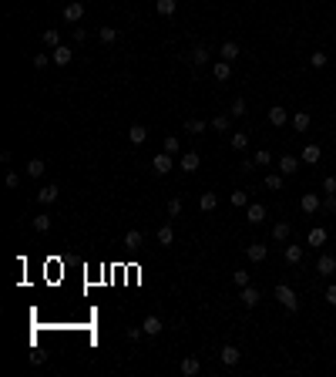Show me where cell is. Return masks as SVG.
<instances>
[{"label": "cell", "instance_id": "obj_32", "mask_svg": "<svg viewBox=\"0 0 336 377\" xmlns=\"http://www.w3.org/2000/svg\"><path fill=\"white\" fill-rule=\"evenodd\" d=\"M245 112H249V108H245L242 98H235V101H232V108H229V114H232V118H242Z\"/></svg>", "mask_w": 336, "mask_h": 377}, {"label": "cell", "instance_id": "obj_25", "mask_svg": "<svg viewBox=\"0 0 336 377\" xmlns=\"http://www.w3.org/2000/svg\"><path fill=\"white\" fill-rule=\"evenodd\" d=\"M57 199V186H44L37 192V202H44V206H47V202H54Z\"/></svg>", "mask_w": 336, "mask_h": 377}, {"label": "cell", "instance_id": "obj_35", "mask_svg": "<svg viewBox=\"0 0 336 377\" xmlns=\"http://www.w3.org/2000/svg\"><path fill=\"white\" fill-rule=\"evenodd\" d=\"M44 44L47 47H61V34L57 31H44Z\"/></svg>", "mask_w": 336, "mask_h": 377}, {"label": "cell", "instance_id": "obj_43", "mask_svg": "<svg viewBox=\"0 0 336 377\" xmlns=\"http://www.w3.org/2000/svg\"><path fill=\"white\" fill-rule=\"evenodd\" d=\"M125 243H128V246H141V232H138V229H128Z\"/></svg>", "mask_w": 336, "mask_h": 377}, {"label": "cell", "instance_id": "obj_18", "mask_svg": "<svg viewBox=\"0 0 336 377\" xmlns=\"http://www.w3.org/2000/svg\"><path fill=\"white\" fill-rule=\"evenodd\" d=\"M309 121H313V118H309V112H296V114H293V128H296L299 135L309 128Z\"/></svg>", "mask_w": 336, "mask_h": 377}, {"label": "cell", "instance_id": "obj_28", "mask_svg": "<svg viewBox=\"0 0 336 377\" xmlns=\"http://www.w3.org/2000/svg\"><path fill=\"white\" fill-rule=\"evenodd\" d=\"M158 243H162V246H171V243H175V229H171V226H162V229H158Z\"/></svg>", "mask_w": 336, "mask_h": 377}, {"label": "cell", "instance_id": "obj_41", "mask_svg": "<svg viewBox=\"0 0 336 377\" xmlns=\"http://www.w3.org/2000/svg\"><path fill=\"white\" fill-rule=\"evenodd\" d=\"M212 128H215V132H229V118H225V114L212 118Z\"/></svg>", "mask_w": 336, "mask_h": 377}, {"label": "cell", "instance_id": "obj_38", "mask_svg": "<svg viewBox=\"0 0 336 377\" xmlns=\"http://www.w3.org/2000/svg\"><path fill=\"white\" fill-rule=\"evenodd\" d=\"M101 40H104V44H114V40H118V31H114V27H101Z\"/></svg>", "mask_w": 336, "mask_h": 377}, {"label": "cell", "instance_id": "obj_15", "mask_svg": "<svg viewBox=\"0 0 336 377\" xmlns=\"http://www.w3.org/2000/svg\"><path fill=\"white\" fill-rule=\"evenodd\" d=\"M51 57H54L57 64H71V57H74V51H71L67 44H61V47H54V51H51Z\"/></svg>", "mask_w": 336, "mask_h": 377}, {"label": "cell", "instance_id": "obj_27", "mask_svg": "<svg viewBox=\"0 0 336 377\" xmlns=\"http://www.w3.org/2000/svg\"><path fill=\"white\" fill-rule=\"evenodd\" d=\"M182 374L195 377V374H199V360H195V357H182Z\"/></svg>", "mask_w": 336, "mask_h": 377}, {"label": "cell", "instance_id": "obj_13", "mask_svg": "<svg viewBox=\"0 0 336 377\" xmlns=\"http://www.w3.org/2000/svg\"><path fill=\"white\" fill-rule=\"evenodd\" d=\"M259 290H256V286H252V283H249V286H242V293H239V300L245 303V306H256V303H259Z\"/></svg>", "mask_w": 336, "mask_h": 377}, {"label": "cell", "instance_id": "obj_19", "mask_svg": "<svg viewBox=\"0 0 336 377\" xmlns=\"http://www.w3.org/2000/svg\"><path fill=\"white\" fill-rule=\"evenodd\" d=\"M319 158H323V149H319V145H306V149H302V162H309V165H316Z\"/></svg>", "mask_w": 336, "mask_h": 377}, {"label": "cell", "instance_id": "obj_6", "mask_svg": "<svg viewBox=\"0 0 336 377\" xmlns=\"http://www.w3.org/2000/svg\"><path fill=\"white\" fill-rule=\"evenodd\" d=\"M286 121H289V112H286L282 105H272V108H269V125H276V128H282Z\"/></svg>", "mask_w": 336, "mask_h": 377}, {"label": "cell", "instance_id": "obj_22", "mask_svg": "<svg viewBox=\"0 0 336 377\" xmlns=\"http://www.w3.org/2000/svg\"><path fill=\"white\" fill-rule=\"evenodd\" d=\"M212 75H215V81H229V75H232V64H229V61H219V64L212 68Z\"/></svg>", "mask_w": 336, "mask_h": 377}, {"label": "cell", "instance_id": "obj_17", "mask_svg": "<svg viewBox=\"0 0 336 377\" xmlns=\"http://www.w3.org/2000/svg\"><path fill=\"white\" fill-rule=\"evenodd\" d=\"M199 165H202V158H199L195 151H185V155H182V169L185 172H199Z\"/></svg>", "mask_w": 336, "mask_h": 377}, {"label": "cell", "instance_id": "obj_2", "mask_svg": "<svg viewBox=\"0 0 336 377\" xmlns=\"http://www.w3.org/2000/svg\"><path fill=\"white\" fill-rule=\"evenodd\" d=\"M219 357H222V364H225V367H235V364L242 360V350H235L232 343H225L222 350H219Z\"/></svg>", "mask_w": 336, "mask_h": 377}, {"label": "cell", "instance_id": "obj_39", "mask_svg": "<svg viewBox=\"0 0 336 377\" xmlns=\"http://www.w3.org/2000/svg\"><path fill=\"white\" fill-rule=\"evenodd\" d=\"M326 61H330V57L323 54V51H316V54H309V64H313V68H326Z\"/></svg>", "mask_w": 336, "mask_h": 377}, {"label": "cell", "instance_id": "obj_1", "mask_svg": "<svg viewBox=\"0 0 336 377\" xmlns=\"http://www.w3.org/2000/svg\"><path fill=\"white\" fill-rule=\"evenodd\" d=\"M272 293H276V300H279V306H286L289 313H296V310H299V300H296V293H293V290H289L286 283H279V286H276Z\"/></svg>", "mask_w": 336, "mask_h": 377}, {"label": "cell", "instance_id": "obj_5", "mask_svg": "<svg viewBox=\"0 0 336 377\" xmlns=\"http://www.w3.org/2000/svg\"><path fill=\"white\" fill-rule=\"evenodd\" d=\"M245 256H249L252 263H262V260L269 256V246H266V243H249V249H245Z\"/></svg>", "mask_w": 336, "mask_h": 377}, {"label": "cell", "instance_id": "obj_48", "mask_svg": "<svg viewBox=\"0 0 336 377\" xmlns=\"http://www.w3.org/2000/svg\"><path fill=\"white\" fill-rule=\"evenodd\" d=\"M17 182H20L17 172H7V188H17Z\"/></svg>", "mask_w": 336, "mask_h": 377}, {"label": "cell", "instance_id": "obj_11", "mask_svg": "<svg viewBox=\"0 0 336 377\" xmlns=\"http://www.w3.org/2000/svg\"><path fill=\"white\" fill-rule=\"evenodd\" d=\"M296 169H299V158L286 151V155L279 158V172H282V175H296Z\"/></svg>", "mask_w": 336, "mask_h": 377}, {"label": "cell", "instance_id": "obj_40", "mask_svg": "<svg viewBox=\"0 0 336 377\" xmlns=\"http://www.w3.org/2000/svg\"><path fill=\"white\" fill-rule=\"evenodd\" d=\"M323 192H326V195H336V175H326V179H323Z\"/></svg>", "mask_w": 336, "mask_h": 377}, {"label": "cell", "instance_id": "obj_34", "mask_svg": "<svg viewBox=\"0 0 336 377\" xmlns=\"http://www.w3.org/2000/svg\"><path fill=\"white\" fill-rule=\"evenodd\" d=\"M252 162H256V165H262V169H266V165L272 162V155H269V151H266V149H259V151H256V155H252Z\"/></svg>", "mask_w": 336, "mask_h": 377}, {"label": "cell", "instance_id": "obj_30", "mask_svg": "<svg viewBox=\"0 0 336 377\" xmlns=\"http://www.w3.org/2000/svg\"><path fill=\"white\" fill-rule=\"evenodd\" d=\"M205 128H208V125H205V121H199V118H192V121H185V132H188V135H202Z\"/></svg>", "mask_w": 336, "mask_h": 377}, {"label": "cell", "instance_id": "obj_23", "mask_svg": "<svg viewBox=\"0 0 336 377\" xmlns=\"http://www.w3.org/2000/svg\"><path fill=\"white\" fill-rule=\"evenodd\" d=\"M162 327H165V323L158 320V317H145V323H141V330H145V334H151V337H155V334H162Z\"/></svg>", "mask_w": 336, "mask_h": 377}, {"label": "cell", "instance_id": "obj_9", "mask_svg": "<svg viewBox=\"0 0 336 377\" xmlns=\"http://www.w3.org/2000/svg\"><path fill=\"white\" fill-rule=\"evenodd\" d=\"M84 17V3H67V7H64V20H67V24H77V20Z\"/></svg>", "mask_w": 336, "mask_h": 377}, {"label": "cell", "instance_id": "obj_4", "mask_svg": "<svg viewBox=\"0 0 336 377\" xmlns=\"http://www.w3.org/2000/svg\"><path fill=\"white\" fill-rule=\"evenodd\" d=\"M316 273H319V276H333V273H336V256H330V253L319 256V260H316Z\"/></svg>", "mask_w": 336, "mask_h": 377}, {"label": "cell", "instance_id": "obj_33", "mask_svg": "<svg viewBox=\"0 0 336 377\" xmlns=\"http://www.w3.org/2000/svg\"><path fill=\"white\" fill-rule=\"evenodd\" d=\"M245 145H249V135H245V132H235V135H232V149H235V151H242Z\"/></svg>", "mask_w": 336, "mask_h": 377}, {"label": "cell", "instance_id": "obj_37", "mask_svg": "<svg viewBox=\"0 0 336 377\" xmlns=\"http://www.w3.org/2000/svg\"><path fill=\"white\" fill-rule=\"evenodd\" d=\"M34 229H37V232H47V229H51V216H34Z\"/></svg>", "mask_w": 336, "mask_h": 377}, {"label": "cell", "instance_id": "obj_8", "mask_svg": "<svg viewBox=\"0 0 336 377\" xmlns=\"http://www.w3.org/2000/svg\"><path fill=\"white\" fill-rule=\"evenodd\" d=\"M245 219H249L252 226H259L262 219H266V206H259V202H252V206H245Z\"/></svg>", "mask_w": 336, "mask_h": 377}, {"label": "cell", "instance_id": "obj_44", "mask_svg": "<svg viewBox=\"0 0 336 377\" xmlns=\"http://www.w3.org/2000/svg\"><path fill=\"white\" fill-rule=\"evenodd\" d=\"M232 280H235V286L242 290V286H249V273H245V269H235V276H232Z\"/></svg>", "mask_w": 336, "mask_h": 377}, {"label": "cell", "instance_id": "obj_31", "mask_svg": "<svg viewBox=\"0 0 336 377\" xmlns=\"http://www.w3.org/2000/svg\"><path fill=\"white\" fill-rule=\"evenodd\" d=\"M192 64H199V68L208 64V51H205V47H195V51H192Z\"/></svg>", "mask_w": 336, "mask_h": 377}, {"label": "cell", "instance_id": "obj_3", "mask_svg": "<svg viewBox=\"0 0 336 377\" xmlns=\"http://www.w3.org/2000/svg\"><path fill=\"white\" fill-rule=\"evenodd\" d=\"M282 260H286L289 266H299V263H302V246L286 243V249H282Z\"/></svg>", "mask_w": 336, "mask_h": 377}, {"label": "cell", "instance_id": "obj_16", "mask_svg": "<svg viewBox=\"0 0 336 377\" xmlns=\"http://www.w3.org/2000/svg\"><path fill=\"white\" fill-rule=\"evenodd\" d=\"M289 236H293V226H289V223H276V226H272V239H276V243H286Z\"/></svg>", "mask_w": 336, "mask_h": 377}, {"label": "cell", "instance_id": "obj_26", "mask_svg": "<svg viewBox=\"0 0 336 377\" xmlns=\"http://www.w3.org/2000/svg\"><path fill=\"white\" fill-rule=\"evenodd\" d=\"M155 10H158L162 17H171V14H175V0H155Z\"/></svg>", "mask_w": 336, "mask_h": 377}, {"label": "cell", "instance_id": "obj_10", "mask_svg": "<svg viewBox=\"0 0 336 377\" xmlns=\"http://www.w3.org/2000/svg\"><path fill=\"white\" fill-rule=\"evenodd\" d=\"M171 165H175V158H171L168 151L155 155V172H158V175H168V172H171Z\"/></svg>", "mask_w": 336, "mask_h": 377}, {"label": "cell", "instance_id": "obj_12", "mask_svg": "<svg viewBox=\"0 0 336 377\" xmlns=\"http://www.w3.org/2000/svg\"><path fill=\"white\" fill-rule=\"evenodd\" d=\"M145 138H148V128H145V125H131L128 128V142L131 145H145Z\"/></svg>", "mask_w": 336, "mask_h": 377}, {"label": "cell", "instance_id": "obj_42", "mask_svg": "<svg viewBox=\"0 0 336 377\" xmlns=\"http://www.w3.org/2000/svg\"><path fill=\"white\" fill-rule=\"evenodd\" d=\"M178 149H182V145H178V138H175V135H168V138H165V151H168V155H175Z\"/></svg>", "mask_w": 336, "mask_h": 377}, {"label": "cell", "instance_id": "obj_29", "mask_svg": "<svg viewBox=\"0 0 336 377\" xmlns=\"http://www.w3.org/2000/svg\"><path fill=\"white\" fill-rule=\"evenodd\" d=\"M232 206H235V209H245V206H249V192L235 188V192H232Z\"/></svg>", "mask_w": 336, "mask_h": 377}, {"label": "cell", "instance_id": "obj_47", "mask_svg": "<svg viewBox=\"0 0 336 377\" xmlns=\"http://www.w3.org/2000/svg\"><path fill=\"white\" fill-rule=\"evenodd\" d=\"M326 303L336 306V283H333V286H326Z\"/></svg>", "mask_w": 336, "mask_h": 377}, {"label": "cell", "instance_id": "obj_46", "mask_svg": "<svg viewBox=\"0 0 336 377\" xmlns=\"http://www.w3.org/2000/svg\"><path fill=\"white\" fill-rule=\"evenodd\" d=\"M323 209H326V212H336V195H326V199H323Z\"/></svg>", "mask_w": 336, "mask_h": 377}, {"label": "cell", "instance_id": "obj_49", "mask_svg": "<svg viewBox=\"0 0 336 377\" xmlns=\"http://www.w3.org/2000/svg\"><path fill=\"white\" fill-rule=\"evenodd\" d=\"M34 68H47V54H37V57H34Z\"/></svg>", "mask_w": 336, "mask_h": 377}, {"label": "cell", "instance_id": "obj_21", "mask_svg": "<svg viewBox=\"0 0 336 377\" xmlns=\"http://www.w3.org/2000/svg\"><path fill=\"white\" fill-rule=\"evenodd\" d=\"M306 243L313 246V249H316V246H323V243H326V229H323V226L309 229V236H306Z\"/></svg>", "mask_w": 336, "mask_h": 377}, {"label": "cell", "instance_id": "obj_20", "mask_svg": "<svg viewBox=\"0 0 336 377\" xmlns=\"http://www.w3.org/2000/svg\"><path fill=\"white\" fill-rule=\"evenodd\" d=\"M44 169H47V162H44V158H31V162H27V175H31V179H40V175H44Z\"/></svg>", "mask_w": 336, "mask_h": 377}, {"label": "cell", "instance_id": "obj_50", "mask_svg": "<svg viewBox=\"0 0 336 377\" xmlns=\"http://www.w3.org/2000/svg\"><path fill=\"white\" fill-rule=\"evenodd\" d=\"M44 357H47L44 350H34V354H31V360H34V364H44Z\"/></svg>", "mask_w": 336, "mask_h": 377}, {"label": "cell", "instance_id": "obj_14", "mask_svg": "<svg viewBox=\"0 0 336 377\" xmlns=\"http://www.w3.org/2000/svg\"><path fill=\"white\" fill-rule=\"evenodd\" d=\"M219 57H222V61H229V64H232V61L239 57V44H232V40H225L222 47H219Z\"/></svg>", "mask_w": 336, "mask_h": 377}, {"label": "cell", "instance_id": "obj_24", "mask_svg": "<svg viewBox=\"0 0 336 377\" xmlns=\"http://www.w3.org/2000/svg\"><path fill=\"white\" fill-rule=\"evenodd\" d=\"M215 206H219V199H215V192H205V195L199 199V209H202V212H215Z\"/></svg>", "mask_w": 336, "mask_h": 377}, {"label": "cell", "instance_id": "obj_7", "mask_svg": "<svg viewBox=\"0 0 336 377\" xmlns=\"http://www.w3.org/2000/svg\"><path fill=\"white\" fill-rule=\"evenodd\" d=\"M299 206H302V212H316V209H323V199H319L316 192H306L299 199Z\"/></svg>", "mask_w": 336, "mask_h": 377}, {"label": "cell", "instance_id": "obj_36", "mask_svg": "<svg viewBox=\"0 0 336 377\" xmlns=\"http://www.w3.org/2000/svg\"><path fill=\"white\" fill-rule=\"evenodd\" d=\"M266 188L279 192V188H282V172H279V175H266Z\"/></svg>", "mask_w": 336, "mask_h": 377}, {"label": "cell", "instance_id": "obj_45", "mask_svg": "<svg viewBox=\"0 0 336 377\" xmlns=\"http://www.w3.org/2000/svg\"><path fill=\"white\" fill-rule=\"evenodd\" d=\"M168 216H182V199H168Z\"/></svg>", "mask_w": 336, "mask_h": 377}]
</instances>
